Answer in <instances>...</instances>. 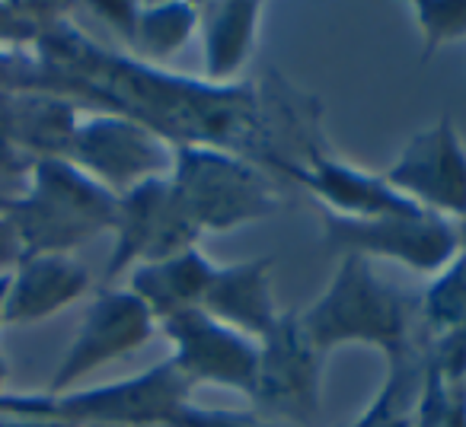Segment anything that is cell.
I'll return each instance as SVG.
<instances>
[{
	"label": "cell",
	"mask_w": 466,
	"mask_h": 427,
	"mask_svg": "<svg viewBox=\"0 0 466 427\" xmlns=\"http://www.w3.org/2000/svg\"><path fill=\"white\" fill-rule=\"evenodd\" d=\"M323 246L329 253L387 259L419 274H438L460 253V230L438 214H387L368 221H349L323 211Z\"/></svg>",
	"instance_id": "6"
},
{
	"label": "cell",
	"mask_w": 466,
	"mask_h": 427,
	"mask_svg": "<svg viewBox=\"0 0 466 427\" xmlns=\"http://www.w3.org/2000/svg\"><path fill=\"white\" fill-rule=\"evenodd\" d=\"M93 278L74 255H23L7 278L4 325H33L58 316L90 291Z\"/></svg>",
	"instance_id": "15"
},
{
	"label": "cell",
	"mask_w": 466,
	"mask_h": 427,
	"mask_svg": "<svg viewBox=\"0 0 466 427\" xmlns=\"http://www.w3.org/2000/svg\"><path fill=\"white\" fill-rule=\"evenodd\" d=\"M393 192L444 221H466V144L451 115L415 131L383 173Z\"/></svg>",
	"instance_id": "11"
},
{
	"label": "cell",
	"mask_w": 466,
	"mask_h": 427,
	"mask_svg": "<svg viewBox=\"0 0 466 427\" xmlns=\"http://www.w3.org/2000/svg\"><path fill=\"white\" fill-rule=\"evenodd\" d=\"M7 278H10V274H4V278H0V329H4V300H7Z\"/></svg>",
	"instance_id": "28"
},
{
	"label": "cell",
	"mask_w": 466,
	"mask_h": 427,
	"mask_svg": "<svg viewBox=\"0 0 466 427\" xmlns=\"http://www.w3.org/2000/svg\"><path fill=\"white\" fill-rule=\"evenodd\" d=\"M0 427H71L65 421H48V418H14V414H0Z\"/></svg>",
	"instance_id": "27"
},
{
	"label": "cell",
	"mask_w": 466,
	"mask_h": 427,
	"mask_svg": "<svg viewBox=\"0 0 466 427\" xmlns=\"http://www.w3.org/2000/svg\"><path fill=\"white\" fill-rule=\"evenodd\" d=\"M7 392V361H4V351H0V395Z\"/></svg>",
	"instance_id": "29"
},
{
	"label": "cell",
	"mask_w": 466,
	"mask_h": 427,
	"mask_svg": "<svg viewBox=\"0 0 466 427\" xmlns=\"http://www.w3.org/2000/svg\"><path fill=\"white\" fill-rule=\"evenodd\" d=\"M86 14L103 20L137 61L167 67L198 33V4H90Z\"/></svg>",
	"instance_id": "14"
},
{
	"label": "cell",
	"mask_w": 466,
	"mask_h": 427,
	"mask_svg": "<svg viewBox=\"0 0 466 427\" xmlns=\"http://www.w3.org/2000/svg\"><path fill=\"white\" fill-rule=\"evenodd\" d=\"M112 255L106 265V281L135 272L137 265L173 259L179 253L198 246L201 233L188 221L186 207L179 204L169 175L141 182L131 192L118 194V214L112 227Z\"/></svg>",
	"instance_id": "9"
},
{
	"label": "cell",
	"mask_w": 466,
	"mask_h": 427,
	"mask_svg": "<svg viewBox=\"0 0 466 427\" xmlns=\"http://www.w3.org/2000/svg\"><path fill=\"white\" fill-rule=\"evenodd\" d=\"M157 332L160 329H157L154 313L144 306L141 297H135L128 287H106L90 300L77 325V335L67 344L65 357L42 392L58 395L77 389V382L96 370L141 351Z\"/></svg>",
	"instance_id": "10"
},
{
	"label": "cell",
	"mask_w": 466,
	"mask_h": 427,
	"mask_svg": "<svg viewBox=\"0 0 466 427\" xmlns=\"http://www.w3.org/2000/svg\"><path fill=\"white\" fill-rule=\"evenodd\" d=\"M157 329L169 342V363L188 386H220L230 392L253 395L259 370V342L230 329L205 310H188L163 319Z\"/></svg>",
	"instance_id": "12"
},
{
	"label": "cell",
	"mask_w": 466,
	"mask_h": 427,
	"mask_svg": "<svg viewBox=\"0 0 466 427\" xmlns=\"http://www.w3.org/2000/svg\"><path fill=\"white\" fill-rule=\"evenodd\" d=\"M214 268L218 265L195 246L188 253L173 255V259L137 265L135 272H128V291L144 300V306L154 313L157 325H160L169 316L201 310Z\"/></svg>",
	"instance_id": "18"
},
{
	"label": "cell",
	"mask_w": 466,
	"mask_h": 427,
	"mask_svg": "<svg viewBox=\"0 0 466 427\" xmlns=\"http://www.w3.org/2000/svg\"><path fill=\"white\" fill-rule=\"evenodd\" d=\"M39 93L84 112L128 115L173 147H218L259 163L279 160L262 80L208 84L99 45L71 20V7L33 45Z\"/></svg>",
	"instance_id": "1"
},
{
	"label": "cell",
	"mask_w": 466,
	"mask_h": 427,
	"mask_svg": "<svg viewBox=\"0 0 466 427\" xmlns=\"http://www.w3.org/2000/svg\"><path fill=\"white\" fill-rule=\"evenodd\" d=\"M0 214L14 227L23 255H74L112 233L118 194L65 156H42L26 163L20 192L0 198Z\"/></svg>",
	"instance_id": "3"
},
{
	"label": "cell",
	"mask_w": 466,
	"mask_h": 427,
	"mask_svg": "<svg viewBox=\"0 0 466 427\" xmlns=\"http://www.w3.org/2000/svg\"><path fill=\"white\" fill-rule=\"evenodd\" d=\"M298 323L323 357L345 344H368L387 361L428 338L419 316V293L383 281L374 262L361 255L339 259L326 291L298 313Z\"/></svg>",
	"instance_id": "2"
},
{
	"label": "cell",
	"mask_w": 466,
	"mask_h": 427,
	"mask_svg": "<svg viewBox=\"0 0 466 427\" xmlns=\"http://www.w3.org/2000/svg\"><path fill=\"white\" fill-rule=\"evenodd\" d=\"M444 427H466V382L444 380Z\"/></svg>",
	"instance_id": "26"
},
{
	"label": "cell",
	"mask_w": 466,
	"mask_h": 427,
	"mask_svg": "<svg viewBox=\"0 0 466 427\" xmlns=\"http://www.w3.org/2000/svg\"><path fill=\"white\" fill-rule=\"evenodd\" d=\"M409 16L421 42V61H431L444 45L466 39V0H419Z\"/></svg>",
	"instance_id": "21"
},
{
	"label": "cell",
	"mask_w": 466,
	"mask_h": 427,
	"mask_svg": "<svg viewBox=\"0 0 466 427\" xmlns=\"http://www.w3.org/2000/svg\"><path fill=\"white\" fill-rule=\"evenodd\" d=\"M163 427H285L256 414L253 408H205L192 399L179 405Z\"/></svg>",
	"instance_id": "23"
},
{
	"label": "cell",
	"mask_w": 466,
	"mask_h": 427,
	"mask_svg": "<svg viewBox=\"0 0 466 427\" xmlns=\"http://www.w3.org/2000/svg\"><path fill=\"white\" fill-rule=\"evenodd\" d=\"M259 163L218 147H173V185L198 233H233L281 207V194Z\"/></svg>",
	"instance_id": "5"
},
{
	"label": "cell",
	"mask_w": 466,
	"mask_h": 427,
	"mask_svg": "<svg viewBox=\"0 0 466 427\" xmlns=\"http://www.w3.org/2000/svg\"><path fill=\"white\" fill-rule=\"evenodd\" d=\"M65 10L61 4H0V48H33Z\"/></svg>",
	"instance_id": "22"
},
{
	"label": "cell",
	"mask_w": 466,
	"mask_h": 427,
	"mask_svg": "<svg viewBox=\"0 0 466 427\" xmlns=\"http://www.w3.org/2000/svg\"><path fill=\"white\" fill-rule=\"evenodd\" d=\"M192 399V386L169 361L103 386L67 389V392H4L0 414L48 418L71 427H163L169 414Z\"/></svg>",
	"instance_id": "4"
},
{
	"label": "cell",
	"mask_w": 466,
	"mask_h": 427,
	"mask_svg": "<svg viewBox=\"0 0 466 427\" xmlns=\"http://www.w3.org/2000/svg\"><path fill=\"white\" fill-rule=\"evenodd\" d=\"M428 342L431 338H425L419 348L406 354L387 357L380 389L368 402V408L345 427H415V412H419L421 386H425Z\"/></svg>",
	"instance_id": "19"
},
{
	"label": "cell",
	"mask_w": 466,
	"mask_h": 427,
	"mask_svg": "<svg viewBox=\"0 0 466 427\" xmlns=\"http://www.w3.org/2000/svg\"><path fill=\"white\" fill-rule=\"evenodd\" d=\"M428 361L444 380L466 382V325L428 342Z\"/></svg>",
	"instance_id": "24"
},
{
	"label": "cell",
	"mask_w": 466,
	"mask_h": 427,
	"mask_svg": "<svg viewBox=\"0 0 466 427\" xmlns=\"http://www.w3.org/2000/svg\"><path fill=\"white\" fill-rule=\"evenodd\" d=\"M415 427H444V380L428 361L425 386H421L419 412H415Z\"/></svg>",
	"instance_id": "25"
},
{
	"label": "cell",
	"mask_w": 466,
	"mask_h": 427,
	"mask_svg": "<svg viewBox=\"0 0 466 427\" xmlns=\"http://www.w3.org/2000/svg\"><path fill=\"white\" fill-rule=\"evenodd\" d=\"M291 179L307 194L319 201L326 214L349 217V221H368V217H387V214H412L421 211L412 201H406L400 192L390 188L383 173H368V169L345 163L332 156L326 147L313 150L307 160L285 163L275 169V179Z\"/></svg>",
	"instance_id": "13"
},
{
	"label": "cell",
	"mask_w": 466,
	"mask_h": 427,
	"mask_svg": "<svg viewBox=\"0 0 466 427\" xmlns=\"http://www.w3.org/2000/svg\"><path fill=\"white\" fill-rule=\"evenodd\" d=\"M323 361L307 342L298 313L281 310L279 323L259 342L253 412L285 427H313L323 408Z\"/></svg>",
	"instance_id": "7"
},
{
	"label": "cell",
	"mask_w": 466,
	"mask_h": 427,
	"mask_svg": "<svg viewBox=\"0 0 466 427\" xmlns=\"http://www.w3.org/2000/svg\"><path fill=\"white\" fill-rule=\"evenodd\" d=\"M65 160L109 192L125 194L173 169V144L116 112H80Z\"/></svg>",
	"instance_id": "8"
},
{
	"label": "cell",
	"mask_w": 466,
	"mask_h": 427,
	"mask_svg": "<svg viewBox=\"0 0 466 427\" xmlns=\"http://www.w3.org/2000/svg\"><path fill=\"white\" fill-rule=\"evenodd\" d=\"M419 316L428 338H441L466 325V249L431 274V284L419 293Z\"/></svg>",
	"instance_id": "20"
},
{
	"label": "cell",
	"mask_w": 466,
	"mask_h": 427,
	"mask_svg": "<svg viewBox=\"0 0 466 427\" xmlns=\"http://www.w3.org/2000/svg\"><path fill=\"white\" fill-rule=\"evenodd\" d=\"M272 255H256V259L233 262V265H218L201 310L208 316L220 319L224 325H230V329L262 342L281 316L272 293Z\"/></svg>",
	"instance_id": "16"
},
{
	"label": "cell",
	"mask_w": 466,
	"mask_h": 427,
	"mask_svg": "<svg viewBox=\"0 0 466 427\" xmlns=\"http://www.w3.org/2000/svg\"><path fill=\"white\" fill-rule=\"evenodd\" d=\"M266 7L249 0L198 4L201 77L208 84H237L253 61Z\"/></svg>",
	"instance_id": "17"
}]
</instances>
